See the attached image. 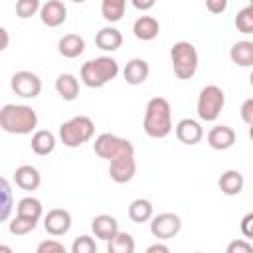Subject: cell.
Masks as SVG:
<instances>
[{
    "instance_id": "obj_28",
    "label": "cell",
    "mask_w": 253,
    "mask_h": 253,
    "mask_svg": "<svg viewBox=\"0 0 253 253\" xmlns=\"http://www.w3.org/2000/svg\"><path fill=\"white\" fill-rule=\"evenodd\" d=\"M16 213L20 215H28V217H34V219H40L42 213H43V206L38 198H32V196H26L18 202L16 206Z\"/></svg>"
},
{
    "instance_id": "obj_36",
    "label": "cell",
    "mask_w": 253,
    "mask_h": 253,
    "mask_svg": "<svg viewBox=\"0 0 253 253\" xmlns=\"http://www.w3.org/2000/svg\"><path fill=\"white\" fill-rule=\"evenodd\" d=\"M239 113H241L243 123H247V125H251V123H253V97L243 101V105H241Z\"/></svg>"
},
{
    "instance_id": "obj_5",
    "label": "cell",
    "mask_w": 253,
    "mask_h": 253,
    "mask_svg": "<svg viewBox=\"0 0 253 253\" xmlns=\"http://www.w3.org/2000/svg\"><path fill=\"white\" fill-rule=\"evenodd\" d=\"M170 61L178 79H192L198 71V49L190 42H176L170 47Z\"/></svg>"
},
{
    "instance_id": "obj_17",
    "label": "cell",
    "mask_w": 253,
    "mask_h": 253,
    "mask_svg": "<svg viewBox=\"0 0 253 253\" xmlns=\"http://www.w3.org/2000/svg\"><path fill=\"white\" fill-rule=\"evenodd\" d=\"M148 73H150V67H148V61L142 59V57H134L130 59L125 69H123V77L128 85H140L148 79Z\"/></svg>"
},
{
    "instance_id": "obj_24",
    "label": "cell",
    "mask_w": 253,
    "mask_h": 253,
    "mask_svg": "<svg viewBox=\"0 0 253 253\" xmlns=\"http://www.w3.org/2000/svg\"><path fill=\"white\" fill-rule=\"evenodd\" d=\"M55 134L51 130H36L32 134V150L38 154V156H47L53 152L55 148Z\"/></svg>"
},
{
    "instance_id": "obj_14",
    "label": "cell",
    "mask_w": 253,
    "mask_h": 253,
    "mask_svg": "<svg viewBox=\"0 0 253 253\" xmlns=\"http://www.w3.org/2000/svg\"><path fill=\"white\" fill-rule=\"evenodd\" d=\"M14 182L20 190H26V192H34L40 188L42 184V174L36 166H30V164H22L16 168L14 172Z\"/></svg>"
},
{
    "instance_id": "obj_8",
    "label": "cell",
    "mask_w": 253,
    "mask_h": 253,
    "mask_svg": "<svg viewBox=\"0 0 253 253\" xmlns=\"http://www.w3.org/2000/svg\"><path fill=\"white\" fill-rule=\"evenodd\" d=\"M182 229V219L180 215L172 213V211H162L158 215H152L150 221V233L158 239V241H166L172 239L180 233Z\"/></svg>"
},
{
    "instance_id": "obj_18",
    "label": "cell",
    "mask_w": 253,
    "mask_h": 253,
    "mask_svg": "<svg viewBox=\"0 0 253 253\" xmlns=\"http://www.w3.org/2000/svg\"><path fill=\"white\" fill-rule=\"evenodd\" d=\"M95 45L103 51H117L123 45V34L113 26L101 28L95 34Z\"/></svg>"
},
{
    "instance_id": "obj_6",
    "label": "cell",
    "mask_w": 253,
    "mask_h": 253,
    "mask_svg": "<svg viewBox=\"0 0 253 253\" xmlns=\"http://www.w3.org/2000/svg\"><path fill=\"white\" fill-rule=\"evenodd\" d=\"M223 105H225V93L221 87L217 85H206L202 91H200V97H198V117L206 123H213L221 111H223Z\"/></svg>"
},
{
    "instance_id": "obj_33",
    "label": "cell",
    "mask_w": 253,
    "mask_h": 253,
    "mask_svg": "<svg viewBox=\"0 0 253 253\" xmlns=\"http://www.w3.org/2000/svg\"><path fill=\"white\" fill-rule=\"evenodd\" d=\"M2 194H4V204H2V221H6L10 217V210H12V190H10V182L6 178H2Z\"/></svg>"
},
{
    "instance_id": "obj_35",
    "label": "cell",
    "mask_w": 253,
    "mask_h": 253,
    "mask_svg": "<svg viewBox=\"0 0 253 253\" xmlns=\"http://www.w3.org/2000/svg\"><path fill=\"white\" fill-rule=\"evenodd\" d=\"M251 251H253V243L245 239H235L227 245V253H251Z\"/></svg>"
},
{
    "instance_id": "obj_39",
    "label": "cell",
    "mask_w": 253,
    "mask_h": 253,
    "mask_svg": "<svg viewBox=\"0 0 253 253\" xmlns=\"http://www.w3.org/2000/svg\"><path fill=\"white\" fill-rule=\"evenodd\" d=\"M130 4H132L136 10L146 12V10H150V8L156 4V0H130Z\"/></svg>"
},
{
    "instance_id": "obj_27",
    "label": "cell",
    "mask_w": 253,
    "mask_h": 253,
    "mask_svg": "<svg viewBox=\"0 0 253 253\" xmlns=\"http://www.w3.org/2000/svg\"><path fill=\"white\" fill-rule=\"evenodd\" d=\"M126 0H101V14L107 22L115 24L125 16Z\"/></svg>"
},
{
    "instance_id": "obj_26",
    "label": "cell",
    "mask_w": 253,
    "mask_h": 253,
    "mask_svg": "<svg viewBox=\"0 0 253 253\" xmlns=\"http://www.w3.org/2000/svg\"><path fill=\"white\" fill-rule=\"evenodd\" d=\"M107 251L109 253H132L134 251V239L126 231H119L113 239L107 241Z\"/></svg>"
},
{
    "instance_id": "obj_29",
    "label": "cell",
    "mask_w": 253,
    "mask_h": 253,
    "mask_svg": "<svg viewBox=\"0 0 253 253\" xmlns=\"http://www.w3.org/2000/svg\"><path fill=\"white\" fill-rule=\"evenodd\" d=\"M38 221H40V219H34V217L16 213V215L10 219L8 229H10V233H14V235H28V233H32V231L36 229Z\"/></svg>"
},
{
    "instance_id": "obj_23",
    "label": "cell",
    "mask_w": 253,
    "mask_h": 253,
    "mask_svg": "<svg viewBox=\"0 0 253 253\" xmlns=\"http://www.w3.org/2000/svg\"><path fill=\"white\" fill-rule=\"evenodd\" d=\"M55 91L63 101H75L79 95V81L71 73H61L55 79Z\"/></svg>"
},
{
    "instance_id": "obj_43",
    "label": "cell",
    "mask_w": 253,
    "mask_h": 253,
    "mask_svg": "<svg viewBox=\"0 0 253 253\" xmlns=\"http://www.w3.org/2000/svg\"><path fill=\"white\" fill-rule=\"evenodd\" d=\"M249 81H251V85H253V71H251V75H249Z\"/></svg>"
},
{
    "instance_id": "obj_34",
    "label": "cell",
    "mask_w": 253,
    "mask_h": 253,
    "mask_svg": "<svg viewBox=\"0 0 253 253\" xmlns=\"http://www.w3.org/2000/svg\"><path fill=\"white\" fill-rule=\"evenodd\" d=\"M36 251H38V253H65V247H63V243H59L57 239H45V241H42V243L38 245Z\"/></svg>"
},
{
    "instance_id": "obj_4",
    "label": "cell",
    "mask_w": 253,
    "mask_h": 253,
    "mask_svg": "<svg viewBox=\"0 0 253 253\" xmlns=\"http://www.w3.org/2000/svg\"><path fill=\"white\" fill-rule=\"evenodd\" d=\"M93 134H95V123L85 115L73 117L59 126V140L67 148H77L85 144L87 140L93 138Z\"/></svg>"
},
{
    "instance_id": "obj_25",
    "label": "cell",
    "mask_w": 253,
    "mask_h": 253,
    "mask_svg": "<svg viewBox=\"0 0 253 253\" xmlns=\"http://www.w3.org/2000/svg\"><path fill=\"white\" fill-rule=\"evenodd\" d=\"M152 213H154L152 202L146 200V198L132 200L130 206H128V217H130V221H134V223H144V221L152 219Z\"/></svg>"
},
{
    "instance_id": "obj_32",
    "label": "cell",
    "mask_w": 253,
    "mask_h": 253,
    "mask_svg": "<svg viewBox=\"0 0 253 253\" xmlns=\"http://www.w3.org/2000/svg\"><path fill=\"white\" fill-rule=\"evenodd\" d=\"M71 253H97V243L91 235H79L71 245Z\"/></svg>"
},
{
    "instance_id": "obj_22",
    "label": "cell",
    "mask_w": 253,
    "mask_h": 253,
    "mask_svg": "<svg viewBox=\"0 0 253 253\" xmlns=\"http://www.w3.org/2000/svg\"><path fill=\"white\" fill-rule=\"evenodd\" d=\"M229 57L239 67H253V42L249 40L235 42L229 49Z\"/></svg>"
},
{
    "instance_id": "obj_37",
    "label": "cell",
    "mask_w": 253,
    "mask_h": 253,
    "mask_svg": "<svg viewBox=\"0 0 253 253\" xmlns=\"http://www.w3.org/2000/svg\"><path fill=\"white\" fill-rule=\"evenodd\" d=\"M241 233L245 235V239H253V211L243 215V219H241Z\"/></svg>"
},
{
    "instance_id": "obj_11",
    "label": "cell",
    "mask_w": 253,
    "mask_h": 253,
    "mask_svg": "<svg viewBox=\"0 0 253 253\" xmlns=\"http://www.w3.org/2000/svg\"><path fill=\"white\" fill-rule=\"evenodd\" d=\"M43 227L49 235L53 237H59V235H65L69 229H71V213L63 208H53L45 213L43 217Z\"/></svg>"
},
{
    "instance_id": "obj_9",
    "label": "cell",
    "mask_w": 253,
    "mask_h": 253,
    "mask_svg": "<svg viewBox=\"0 0 253 253\" xmlns=\"http://www.w3.org/2000/svg\"><path fill=\"white\" fill-rule=\"evenodd\" d=\"M12 91L24 99H36L42 93V79L34 71H16L10 79Z\"/></svg>"
},
{
    "instance_id": "obj_40",
    "label": "cell",
    "mask_w": 253,
    "mask_h": 253,
    "mask_svg": "<svg viewBox=\"0 0 253 253\" xmlns=\"http://www.w3.org/2000/svg\"><path fill=\"white\" fill-rule=\"evenodd\" d=\"M168 251H170V247L164 243H152L146 247V253H168Z\"/></svg>"
},
{
    "instance_id": "obj_42",
    "label": "cell",
    "mask_w": 253,
    "mask_h": 253,
    "mask_svg": "<svg viewBox=\"0 0 253 253\" xmlns=\"http://www.w3.org/2000/svg\"><path fill=\"white\" fill-rule=\"evenodd\" d=\"M249 138H251V140H253V123H251V125H249Z\"/></svg>"
},
{
    "instance_id": "obj_38",
    "label": "cell",
    "mask_w": 253,
    "mask_h": 253,
    "mask_svg": "<svg viewBox=\"0 0 253 253\" xmlns=\"http://www.w3.org/2000/svg\"><path fill=\"white\" fill-rule=\"evenodd\" d=\"M206 8L211 14H223L227 10V0H206Z\"/></svg>"
},
{
    "instance_id": "obj_12",
    "label": "cell",
    "mask_w": 253,
    "mask_h": 253,
    "mask_svg": "<svg viewBox=\"0 0 253 253\" xmlns=\"http://www.w3.org/2000/svg\"><path fill=\"white\" fill-rule=\"evenodd\" d=\"M40 20L43 26L47 28H57L67 20V8L61 0H47L45 4H42L40 10Z\"/></svg>"
},
{
    "instance_id": "obj_7",
    "label": "cell",
    "mask_w": 253,
    "mask_h": 253,
    "mask_svg": "<svg viewBox=\"0 0 253 253\" xmlns=\"http://www.w3.org/2000/svg\"><path fill=\"white\" fill-rule=\"evenodd\" d=\"M93 150L99 158H103L107 162H111L119 156H125V154H134V146L128 138H123V136H117L111 132L99 134L93 142Z\"/></svg>"
},
{
    "instance_id": "obj_45",
    "label": "cell",
    "mask_w": 253,
    "mask_h": 253,
    "mask_svg": "<svg viewBox=\"0 0 253 253\" xmlns=\"http://www.w3.org/2000/svg\"><path fill=\"white\" fill-rule=\"evenodd\" d=\"M249 6H253V0H249Z\"/></svg>"
},
{
    "instance_id": "obj_21",
    "label": "cell",
    "mask_w": 253,
    "mask_h": 253,
    "mask_svg": "<svg viewBox=\"0 0 253 253\" xmlns=\"http://www.w3.org/2000/svg\"><path fill=\"white\" fill-rule=\"evenodd\" d=\"M57 49L63 57L67 59H73V57H79L83 51H85V40L79 36V34H65L59 42H57Z\"/></svg>"
},
{
    "instance_id": "obj_30",
    "label": "cell",
    "mask_w": 253,
    "mask_h": 253,
    "mask_svg": "<svg viewBox=\"0 0 253 253\" xmlns=\"http://www.w3.org/2000/svg\"><path fill=\"white\" fill-rule=\"evenodd\" d=\"M235 28L241 34H253V6H245L235 16Z\"/></svg>"
},
{
    "instance_id": "obj_19",
    "label": "cell",
    "mask_w": 253,
    "mask_h": 253,
    "mask_svg": "<svg viewBox=\"0 0 253 253\" xmlns=\"http://www.w3.org/2000/svg\"><path fill=\"white\" fill-rule=\"evenodd\" d=\"M132 34L136 40L142 42H152L158 34H160V24L156 18L152 16H140L134 24H132Z\"/></svg>"
},
{
    "instance_id": "obj_15",
    "label": "cell",
    "mask_w": 253,
    "mask_h": 253,
    "mask_svg": "<svg viewBox=\"0 0 253 253\" xmlns=\"http://www.w3.org/2000/svg\"><path fill=\"white\" fill-rule=\"evenodd\" d=\"M208 144L213 150H227L235 144V130L227 125H217L208 132Z\"/></svg>"
},
{
    "instance_id": "obj_2",
    "label": "cell",
    "mask_w": 253,
    "mask_h": 253,
    "mask_svg": "<svg viewBox=\"0 0 253 253\" xmlns=\"http://www.w3.org/2000/svg\"><path fill=\"white\" fill-rule=\"evenodd\" d=\"M0 126L8 134H30L38 126V113L28 105L8 103L0 109Z\"/></svg>"
},
{
    "instance_id": "obj_16",
    "label": "cell",
    "mask_w": 253,
    "mask_h": 253,
    "mask_svg": "<svg viewBox=\"0 0 253 253\" xmlns=\"http://www.w3.org/2000/svg\"><path fill=\"white\" fill-rule=\"evenodd\" d=\"M91 229H93L95 237H99V239H103V241L113 239V237L121 231L117 217H113V215H109V213L95 215V217L91 219Z\"/></svg>"
},
{
    "instance_id": "obj_3",
    "label": "cell",
    "mask_w": 253,
    "mask_h": 253,
    "mask_svg": "<svg viewBox=\"0 0 253 253\" xmlns=\"http://www.w3.org/2000/svg\"><path fill=\"white\" fill-rule=\"evenodd\" d=\"M117 75H119V63H117V59H113L109 55L89 59L81 65V81L91 89H99V87L107 85Z\"/></svg>"
},
{
    "instance_id": "obj_13",
    "label": "cell",
    "mask_w": 253,
    "mask_h": 253,
    "mask_svg": "<svg viewBox=\"0 0 253 253\" xmlns=\"http://www.w3.org/2000/svg\"><path fill=\"white\" fill-rule=\"evenodd\" d=\"M176 138L182 142V144H188V146H194L198 144L202 138H204V128L198 121L194 119H182L178 121L176 125Z\"/></svg>"
},
{
    "instance_id": "obj_44",
    "label": "cell",
    "mask_w": 253,
    "mask_h": 253,
    "mask_svg": "<svg viewBox=\"0 0 253 253\" xmlns=\"http://www.w3.org/2000/svg\"><path fill=\"white\" fill-rule=\"evenodd\" d=\"M71 2H77V4H81V2H85V0H71Z\"/></svg>"
},
{
    "instance_id": "obj_41",
    "label": "cell",
    "mask_w": 253,
    "mask_h": 253,
    "mask_svg": "<svg viewBox=\"0 0 253 253\" xmlns=\"http://www.w3.org/2000/svg\"><path fill=\"white\" fill-rule=\"evenodd\" d=\"M0 34H2V38H4V42H2V47H0V49H6V47H8V30H6V28H2V30H0Z\"/></svg>"
},
{
    "instance_id": "obj_1",
    "label": "cell",
    "mask_w": 253,
    "mask_h": 253,
    "mask_svg": "<svg viewBox=\"0 0 253 253\" xmlns=\"http://www.w3.org/2000/svg\"><path fill=\"white\" fill-rule=\"evenodd\" d=\"M142 128L150 138H166L172 132V109L164 97H152L146 103Z\"/></svg>"
},
{
    "instance_id": "obj_31",
    "label": "cell",
    "mask_w": 253,
    "mask_h": 253,
    "mask_svg": "<svg viewBox=\"0 0 253 253\" xmlns=\"http://www.w3.org/2000/svg\"><path fill=\"white\" fill-rule=\"evenodd\" d=\"M42 10V2L40 0H18L16 2V16L22 20H28L32 16H36Z\"/></svg>"
},
{
    "instance_id": "obj_10",
    "label": "cell",
    "mask_w": 253,
    "mask_h": 253,
    "mask_svg": "<svg viewBox=\"0 0 253 253\" xmlns=\"http://www.w3.org/2000/svg\"><path fill=\"white\" fill-rule=\"evenodd\" d=\"M136 174V160L134 154H125L109 162V176L117 184H126Z\"/></svg>"
},
{
    "instance_id": "obj_20",
    "label": "cell",
    "mask_w": 253,
    "mask_h": 253,
    "mask_svg": "<svg viewBox=\"0 0 253 253\" xmlns=\"http://www.w3.org/2000/svg\"><path fill=\"white\" fill-rule=\"evenodd\" d=\"M217 186L225 196H237V194H241V190L245 186V178L239 170H225L219 176Z\"/></svg>"
}]
</instances>
